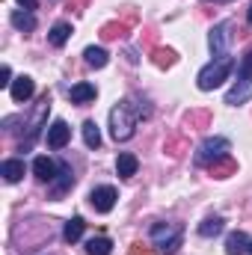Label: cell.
I'll list each match as a JSON object with an SVG mask.
<instances>
[{
    "mask_svg": "<svg viewBox=\"0 0 252 255\" xmlns=\"http://www.w3.org/2000/svg\"><path fill=\"white\" fill-rule=\"evenodd\" d=\"M18 3H21V6H24V9H30V12H33V9H36V0H18Z\"/></svg>",
    "mask_w": 252,
    "mask_h": 255,
    "instance_id": "484cf974",
    "label": "cell"
},
{
    "mask_svg": "<svg viewBox=\"0 0 252 255\" xmlns=\"http://www.w3.org/2000/svg\"><path fill=\"white\" fill-rule=\"evenodd\" d=\"M148 241L157 247V253L175 255L184 244V226H178V223H154L148 229Z\"/></svg>",
    "mask_w": 252,
    "mask_h": 255,
    "instance_id": "7a4b0ae2",
    "label": "cell"
},
{
    "mask_svg": "<svg viewBox=\"0 0 252 255\" xmlns=\"http://www.w3.org/2000/svg\"><path fill=\"white\" fill-rule=\"evenodd\" d=\"M83 229H86L83 217H71V220L63 226V241L65 244H77V241L83 238Z\"/></svg>",
    "mask_w": 252,
    "mask_h": 255,
    "instance_id": "ac0fdd59",
    "label": "cell"
},
{
    "mask_svg": "<svg viewBox=\"0 0 252 255\" xmlns=\"http://www.w3.org/2000/svg\"><path fill=\"white\" fill-rule=\"evenodd\" d=\"M223 229H226V220H223V217H208V220L199 223V238L211 241V238H217Z\"/></svg>",
    "mask_w": 252,
    "mask_h": 255,
    "instance_id": "d6986e66",
    "label": "cell"
},
{
    "mask_svg": "<svg viewBox=\"0 0 252 255\" xmlns=\"http://www.w3.org/2000/svg\"><path fill=\"white\" fill-rule=\"evenodd\" d=\"M48 3H57V0H48Z\"/></svg>",
    "mask_w": 252,
    "mask_h": 255,
    "instance_id": "f546056e",
    "label": "cell"
},
{
    "mask_svg": "<svg viewBox=\"0 0 252 255\" xmlns=\"http://www.w3.org/2000/svg\"><path fill=\"white\" fill-rule=\"evenodd\" d=\"M250 98H252V51L238 63V80L226 92V104L229 107H244Z\"/></svg>",
    "mask_w": 252,
    "mask_h": 255,
    "instance_id": "277c9868",
    "label": "cell"
},
{
    "mask_svg": "<svg viewBox=\"0 0 252 255\" xmlns=\"http://www.w3.org/2000/svg\"><path fill=\"white\" fill-rule=\"evenodd\" d=\"M57 172H60V163H57V160H51L48 154H39V157L33 160V175H36L39 181L51 184V181L57 178Z\"/></svg>",
    "mask_w": 252,
    "mask_h": 255,
    "instance_id": "30bf717a",
    "label": "cell"
},
{
    "mask_svg": "<svg viewBox=\"0 0 252 255\" xmlns=\"http://www.w3.org/2000/svg\"><path fill=\"white\" fill-rule=\"evenodd\" d=\"M250 235L247 232H232L226 238V255H247L250 253Z\"/></svg>",
    "mask_w": 252,
    "mask_h": 255,
    "instance_id": "4fadbf2b",
    "label": "cell"
},
{
    "mask_svg": "<svg viewBox=\"0 0 252 255\" xmlns=\"http://www.w3.org/2000/svg\"><path fill=\"white\" fill-rule=\"evenodd\" d=\"M74 184V172H71V163H65V160H60V172H57V178L48 184V190H51V196L57 199V196H63L68 187Z\"/></svg>",
    "mask_w": 252,
    "mask_h": 255,
    "instance_id": "7c38bea8",
    "label": "cell"
},
{
    "mask_svg": "<svg viewBox=\"0 0 252 255\" xmlns=\"http://www.w3.org/2000/svg\"><path fill=\"white\" fill-rule=\"evenodd\" d=\"M247 21H250V27H252V6H250V12H247Z\"/></svg>",
    "mask_w": 252,
    "mask_h": 255,
    "instance_id": "83f0119b",
    "label": "cell"
},
{
    "mask_svg": "<svg viewBox=\"0 0 252 255\" xmlns=\"http://www.w3.org/2000/svg\"><path fill=\"white\" fill-rule=\"evenodd\" d=\"M247 255H252V241H250V253H247Z\"/></svg>",
    "mask_w": 252,
    "mask_h": 255,
    "instance_id": "f1b7e54d",
    "label": "cell"
},
{
    "mask_svg": "<svg viewBox=\"0 0 252 255\" xmlns=\"http://www.w3.org/2000/svg\"><path fill=\"white\" fill-rule=\"evenodd\" d=\"M130 101H133V107H136V116H139V119H151V107H148V101H145V98L130 95Z\"/></svg>",
    "mask_w": 252,
    "mask_h": 255,
    "instance_id": "cb8c5ba5",
    "label": "cell"
},
{
    "mask_svg": "<svg viewBox=\"0 0 252 255\" xmlns=\"http://www.w3.org/2000/svg\"><path fill=\"white\" fill-rule=\"evenodd\" d=\"M95 95H98V89L92 86V83H74L71 89H68V98H71V104H89V101H95Z\"/></svg>",
    "mask_w": 252,
    "mask_h": 255,
    "instance_id": "9a60e30c",
    "label": "cell"
},
{
    "mask_svg": "<svg viewBox=\"0 0 252 255\" xmlns=\"http://www.w3.org/2000/svg\"><path fill=\"white\" fill-rule=\"evenodd\" d=\"M136 122H139V116H136V107H133V101L127 95L125 101H119L110 110V136L116 142H127L136 133Z\"/></svg>",
    "mask_w": 252,
    "mask_h": 255,
    "instance_id": "6da1fadb",
    "label": "cell"
},
{
    "mask_svg": "<svg viewBox=\"0 0 252 255\" xmlns=\"http://www.w3.org/2000/svg\"><path fill=\"white\" fill-rule=\"evenodd\" d=\"M45 139H48V148H54V151H60L65 142L71 139V128L65 125L63 119H57L54 125L48 128V133H45Z\"/></svg>",
    "mask_w": 252,
    "mask_h": 255,
    "instance_id": "8fae6325",
    "label": "cell"
},
{
    "mask_svg": "<svg viewBox=\"0 0 252 255\" xmlns=\"http://www.w3.org/2000/svg\"><path fill=\"white\" fill-rule=\"evenodd\" d=\"M232 71H235V57H232V54H226V57H214L211 63L199 71L196 86H199L202 92H211V89H217L223 80H229Z\"/></svg>",
    "mask_w": 252,
    "mask_h": 255,
    "instance_id": "3957f363",
    "label": "cell"
},
{
    "mask_svg": "<svg viewBox=\"0 0 252 255\" xmlns=\"http://www.w3.org/2000/svg\"><path fill=\"white\" fill-rule=\"evenodd\" d=\"M0 86H3V89H9V86H12V68H9V65H3V68H0Z\"/></svg>",
    "mask_w": 252,
    "mask_h": 255,
    "instance_id": "d4e9b609",
    "label": "cell"
},
{
    "mask_svg": "<svg viewBox=\"0 0 252 255\" xmlns=\"http://www.w3.org/2000/svg\"><path fill=\"white\" fill-rule=\"evenodd\" d=\"M136 169H139V160H136L130 151H122V154L116 157V172H119V178H133Z\"/></svg>",
    "mask_w": 252,
    "mask_h": 255,
    "instance_id": "e0dca14e",
    "label": "cell"
},
{
    "mask_svg": "<svg viewBox=\"0 0 252 255\" xmlns=\"http://www.w3.org/2000/svg\"><path fill=\"white\" fill-rule=\"evenodd\" d=\"M83 60H86V65H92V68H104V65L110 63V54L104 48H98V45H89L83 51Z\"/></svg>",
    "mask_w": 252,
    "mask_h": 255,
    "instance_id": "44dd1931",
    "label": "cell"
},
{
    "mask_svg": "<svg viewBox=\"0 0 252 255\" xmlns=\"http://www.w3.org/2000/svg\"><path fill=\"white\" fill-rule=\"evenodd\" d=\"M48 113H51V98H42V104H39V110H36L33 122H30V128H27V136L21 139V151H24V148H30V145L39 139V133H42V128H45Z\"/></svg>",
    "mask_w": 252,
    "mask_h": 255,
    "instance_id": "ba28073f",
    "label": "cell"
},
{
    "mask_svg": "<svg viewBox=\"0 0 252 255\" xmlns=\"http://www.w3.org/2000/svg\"><path fill=\"white\" fill-rule=\"evenodd\" d=\"M229 154H232V142H229L226 136H205V139L199 142L193 160H196V166H214V163L226 160Z\"/></svg>",
    "mask_w": 252,
    "mask_h": 255,
    "instance_id": "5b68a950",
    "label": "cell"
},
{
    "mask_svg": "<svg viewBox=\"0 0 252 255\" xmlns=\"http://www.w3.org/2000/svg\"><path fill=\"white\" fill-rule=\"evenodd\" d=\"M116 199H119V193L113 184H101V187H92L89 193V205L98 211V214H110L113 208H116Z\"/></svg>",
    "mask_w": 252,
    "mask_h": 255,
    "instance_id": "52a82bcc",
    "label": "cell"
},
{
    "mask_svg": "<svg viewBox=\"0 0 252 255\" xmlns=\"http://www.w3.org/2000/svg\"><path fill=\"white\" fill-rule=\"evenodd\" d=\"M0 175H3L9 184L21 181V178H24V160H18V157H9V160H3V163H0Z\"/></svg>",
    "mask_w": 252,
    "mask_h": 255,
    "instance_id": "2e32d148",
    "label": "cell"
},
{
    "mask_svg": "<svg viewBox=\"0 0 252 255\" xmlns=\"http://www.w3.org/2000/svg\"><path fill=\"white\" fill-rule=\"evenodd\" d=\"M80 130H83V142H86V148H98V145H101V130H98V125H95L92 119H86Z\"/></svg>",
    "mask_w": 252,
    "mask_h": 255,
    "instance_id": "603a6c76",
    "label": "cell"
},
{
    "mask_svg": "<svg viewBox=\"0 0 252 255\" xmlns=\"http://www.w3.org/2000/svg\"><path fill=\"white\" fill-rule=\"evenodd\" d=\"M68 39H71V24H68V21H57V24L51 27V33H48V42H51L54 48H63Z\"/></svg>",
    "mask_w": 252,
    "mask_h": 255,
    "instance_id": "ffe728a7",
    "label": "cell"
},
{
    "mask_svg": "<svg viewBox=\"0 0 252 255\" xmlns=\"http://www.w3.org/2000/svg\"><path fill=\"white\" fill-rule=\"evenodd\" d=\"M202 3H232V0H202Z\"/></svg>",
    "mask_w": 252,
    "mask_h": 255,
    "instance_id": "4316f807",
    "label": "cell"
},
{
    "mask_svg": "<svg viewBox=\"0 0 252 255\" xmlns=\"http://www.w3.org/2000/svg\"><path fill=\"white\" fill-rule=\"evenodd\" d=\"M229 45H232V21H220L211 27L208 33V48L214 57H226L229 54Z\"/></svg>",
    "mask_w": 252,
    "mask_h": 255,
    "instance_id": "8992f818",
    "label": "cell"
},
{
    "mask_svg": "<svg viewBox=\"0 0 252 255\" xmlns=\"http://www.w3.org/2000/svg\"><path fill=\"white\" fill-rule=\"evenodd\" d=\"M9 24H12L15 30H21V33H33V30H36V15H33L30 9H15V12L9 15Z\"/></svg>",
    "mask_w": 252,
    "mask_h": 255,
    "instance_id": "5bb4252c",
    "label": "cell"
},
{
    "mask_svg": "<svg viewBox=\"0 0 252 255\" xmlns=\"http://www.w3.org/2000/svg\"><path fill=\"white\" fill-rule=\"evenodd\" d=\"M110 253H113V241L107 235H98V238L86 241V255H110Z\"/></svg>",
    "mask_w": 252,
    "mask_h": 255,
    "instance_id": "7402d4cb",
    "label": "cell"
},
{
    "mask_svg": "<svg viewBox=\"0 0 252 255\" xmlns=\"http://www.w3.org/2000/svg\"><path fill=\"white\" fill-rule=\"evenodd\" d=\"M9 95H12V101H15V104L30 101V98L36 95V83H33V77H27V74L15 77V80H12V86H9Z\"/></svg>",
    "mask_w": 252,
    "mask_h": 255,
    "instance_id": "9c48e42d",
    "label": "cell"
}]
</instances>
